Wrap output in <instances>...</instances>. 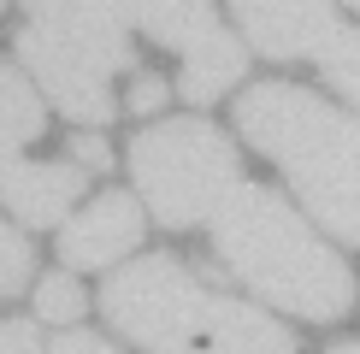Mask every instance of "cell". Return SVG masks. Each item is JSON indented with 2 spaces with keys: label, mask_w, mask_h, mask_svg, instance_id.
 I'll return each instance as SVG.
<instances>
[{
  "label": "cell",
  "mask_w": 360,
  "mask_h": 354,
  "mask_svg": "<svg viewBox=\"0 0 360 354\" xmlns=\"http://www.w3.org/2000/svg\"><path fill=\"white\" fill-rule=\"evenodd\" d=\"M213 254L224 272L243 277L260 301L331 324L360 301V284L349 260L319 242V230L295 213L278 189L266 183H236L213 213Z\"/></svg>",
  "instance_id": "cell-1"
},
{
  "label": "cell",
  "mask_w": 360,
  "mask_h": 354,
  "mask_svg": "<svg viewBox=\"0 0 360 354\" xmlns=\"http://www.w3.org/2000/svg\"><path fill=\"white\" fill-rule=\"evenodd\" d=\"M101 313L148 354H302L272 313L213 289L172 254H142L112 272Z\"/></svg>",
  "instance_id": "cell-2"
},
{
  "label": "cell",
  "mask_w": 360,
  "mask_h": 354,
  "mask_svg": "<svg viewBox=\"0 0 360 354\" xmlns=\"http://www.w3.org/2000/svg\"><path fill=\"white\" fill-rule=\"evenodd\" d=\"M243 136L295 183L307 213L342 242H360V118L337 112L313 88L260 83L236 107Z\"/></svg>",
  "instance_id": "cell-3"
},
{
  "label": "cell",
  "mask_w": 360,
  "mask_h": 354,
  "mask_svg": "<svg viewBox=\"0 0 360 354\" xmlns=\"http://www.w3.org/2000/svg\"><path fill=\"white\" fill-rule=\"evenodd\" d=\"M130 177H136L142 213L166 230H189L219 213V201L243 183V159L207 118H160L130 136Z\"/></svg>",
  "instance_id": "cell-4"
},
{
  "label": "cell",
  "mask_w": 360,
  "mask_h": 354,
  "mask_svg": "<svg viewBox=\"0 0 360 354\" xmlns=\"http://www.w3.org/2000/svg\"><path fill=\"white\" fill-rule=\"evenodd\" d=\"M30 18L48 24H112V29H148L160 48L184 53L177 88L201 107L243 77V48L224 36L213 0H24Z\"/></svg>",
  "instance_id": "cell-5"
},
{
  "label": "cell",
  "mask_w": 360,
  "mask_h": 354,
  "mask_svg": "<svg viewBox=\"0 0 360 354\" xmlns=\"http://www.w3.org/2000/svg\"><path fill=\"white\" fill-rule=\"evenodd\" d=\"M18 59H24L30 77L41 83V95H48L65 118H77V124H107L118 112L112 77L118 71H136L130 29H112V24L30 18V29L18 36Z\"/></svg>",
  "instance_id": "cell-6"
},
{
  "label": "cell",
  "mask_w": 360,
  "mask_h": 354,
  "mask_svg": "<svg viewBox=\"0 0 360 354\" xmlns=\"http://www.w3.org/2000/svg\"><path fill=\"white\" fill-rule=\"evenodd\" d=\"M243 36L272 59H325L342 36L337 0H231Z\"/></svg>",
  "instance_id": "cell-7"
},
{
  "label": "cell",
  "mask_w": 360,
  "mask_h": 354,
  "mask_svg": "<svg viewBox=\"0 0 360 354\" xmlns=\"http://www.w3.org/2000/svg\"><path fill=\"white\" fill-rule=\"evenodd\" d=\"M142 242V201L130 189H101L95 201H83V213L59 230V260L71 272H95V266L124 260Z\"/></svg>",
  "instance_id": "cell-8"
},
{
  "label": "cell",
  "mask_w": 360,
  "mask_h": 354,
  "mask_svg": "<svg viewBox=\"0 0 360 354\" xmlns=\"http://www.w3.org/2000/svg\"><path fill=\"white\" fill-rule=\"evenodd\" d=\"M0 201H6L24 225H36V230L59 225V218L83 201V166H71V159H30V166L6 183Z\"/></svg>",
  "instance_id": "cell-9"
},
{
  "label": "cell",
  "mask_w": 360,
  "mask_h": 354,
  "mask_svg": "<svg viewBox=\"0 0 360 354\" xmlns=\"http://www.w3.org/2000/svg\"><path fill=\"white\" fill-rule=\"evenodd\" d=\"M48 130V112H41V95L24 71L0 65V195L6 183L30 166V142Z\"/></svg>",
  "instance_id": "cell-10"
},
{
  "label": "cell",
  "mask_w": 360,
  "mask_h": 354,
  "mask_svg": "<svg viewBox=\"0 0 360 354\" xmlns=\"http://www.w3.org/2000/svg\"><path fill=\"white\" fill-rule=\"evenodd\" d=\"M83 307H89V301H83V284H77L71 272H48V277L36 284V319L71 324V319L83 313Z\"/></svg>",
  "instance_id": "cell-11"
},
{
  "label": "cell",
  "mask_w": 360,
  "mask_h": 354,
  "mask_svg": "<svg viewBox=\"0 0 360 354\" xmlns=\"http://www.w3.org/2000/svg\"><path fill=\"white\" fill-rule=\"evenodd\" d=\"M325 77H331V88H342L360 107V36H349V29L337 36V48L325 53Z\"/></svg>",
  "instance_id": "cell-12"
},
{
  "label": "cell",
  "mask_w": 360,
  "mask_h": 354,
  "mask_svg": "<svg viewBox=\"0 0 360 354\" xmlns=\"http://www.w3.org/2000/svg\"><path fill=\"white\" fill-rule=\"evenodd\" d=\"M30 242L12 225H0V295H18L24 284H30Z\"/></svg>",
  "instance_id": "cell-13"
},
{
  "label": "cell",
  "mask_w": 360,
  "mask_h": 354,
  "mask_svg": "<svg viewBox=\"0 0 360 354\" xmlns=\"http://www.w3.org/2000/svg\"><path fill=\"white\" fill-rule=\"evenodd\" d=\"M71 166H83V171H107V166H112L107 136H95V130H77V136H71Z\"/></svg>",
  "instance_id": "cell-14"
},
{
  "label": "cell",
  "mask_w": 360,
  "mask_h": 354,
  "mask_svg": "<svg viewBox=\"0 0 360 354\" xmlns=\"http://www.w3.org/2000/svg\"><path fill=\"white\" fill-rule=\"evenodd\" d=\"M0 354H41L36 319H0Z\"/></svg>",
  "instance_id": "cell-15"
},
{
  "label": "cell",
  "mask_w": 360,
  "mask_h": 354,
  "mask_svg": "<svg viewBox=\"0 0 360 354\" xmlns=\"http://www.w3.org/2000/svg\"><path fill=\"white\" fill-rule=\"evenodd\" d=\"M166 95H172V88L160 83V77H136V83H130V112H160V107H166Z\"/></svg>",
  "instance_id": "cell-16"
},
{
  "label": "cell",
  "mask_w": 360,
  "mask_h": 354,
  "mask_svg": "<svg viewBox=\"0 0 360 354\" xmlns=\"http://www.w3.org/2000/svg\"><path fill=\"white\" fill-rule=\"evenodd\" d=\"M48 354H118L112 343H101V336H89V331H65Z\"/></svg>",
  "instance_id": "cell-17"
},
{
  "label": "cell",
  "mask_w": 360,
  "mask_h": 354,
  "mask_svg": "<svg viewBox=\"0 0 360 354\" xmlns=\"http://www.w3.org/2000/svg\"><path fill=\"white\" fill-rule=\"evenodd\" d=\"M331 354H360V343H342V348H331Z\"/></svg>",
  "instance_id": "cell-18"
},
{
  "label": "cell",
  "mask_w": 360,
  "mask_h": 354,
  "mask_svg": "<svg viewBox=\"0 0 360 354\" xmlns=\"http://www.w3.org/2000/svg\"><path fill=\"white\" fill-rule=\"evenodd\" d=\"M354 12H360V0H354Z\"/></svg>",
  "instance_id": "cell-19"
},
{
  "label": "cell",
  "mask_w": 360,
  "mask_h": 354,
  "mask_svg": "<svg viewBox=\"0 0 360 354\" xmlns=\"http://www.w3.org/2000/svg\"><path fill=\"white\" fill-rule=\"evenodd\" d=\"M0 6H6V0H0Z\"/></svg>",
  "instance_id": "cell-20"
}]
</instances>
